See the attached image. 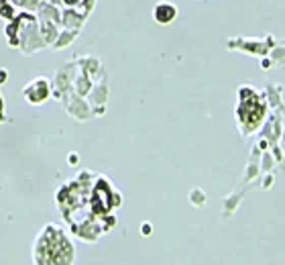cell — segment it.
I'll list each match as a JSON object with an SVG mask.
<instances>
[{"mask_svg": "<svg viewBox=\"0 0 285 265\" xmlns=\"http://www.w3.org/2000/svg\"><path fill=\"white\" fill-rule=\"evenodd\" d=\"M155 21L161 23V25H167V23H171L175 16H177V8L173 2H167V0H163V2H159L155 6Z\"/></svg>", "mask_w": 285, "mask_h": 265, "instance_id": "cell-1", "label": "cell"}]
</instances>
